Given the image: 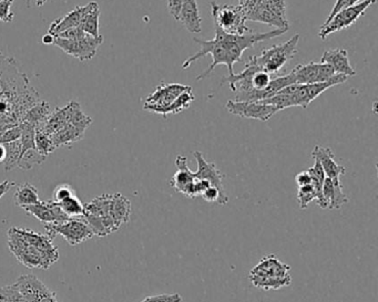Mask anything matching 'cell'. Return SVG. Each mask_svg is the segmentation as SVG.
<instances>
[{"instance_id": "obj_34", "label": "cell", "mask_w": 378, "mask_h": 302, "mask_svg": "<svg viewBox=\"0 0 378 302\" xmlns=\"http://www.w3.org/2000/svg\"><path fill=\"white\" fill-rule=\"evenodd\" d=\"M20 126H22V137H20V142H22V153H25L26 151L31 150V149H36V145H35L36 126L27 122L20 123Z\"/></svg>"}, {"instance_id": "obj_7", "label": "cell", "mask_w": 378, "mask_h": 302, "mask_svg": "<svg viewBox=\"0 0 378 302\" xmlns=\"http://www.w3.org/2000/svg\"><path fill=\"white\" fill-rule=\"evenodd\" d=\"M299 35H295L284 44H277L262 51L260 56L251 57L253 62L270 74H277L296 55Z\"/></svg>"}, {"instance_id": "obj_25", "label": "cell", "mask_w": 378, "mask_h": 302, "mask_svg": "<svg viewBox=\"0 0 378 302\" xmlns=\"http://www.w3.org/2000/svg\"><path fill=\"white\" fill-rule=\"evenodd\" d=\"M85 131L87 130H85V128L67 123L66 126H63L60 131L52 134L50 137H51L52 143L55 145L56 149L61 146H70L76 142L83 140Z\"/></svg>"}, {"instance_id": "obj_38", "label": "cell", "mask_w": 378, "mask_h": 302, "mask_svg": "<svg viewBox=\"0 0 378 302\" xmlns=\"http://www.w3.org/2000/svg\"><path fill=\"white\" fill-rule=\"evenodd\" d=\"M261 3L271 10L273 14L277 15V17H280L282 19H288L285 0H262Z\"/></svg>"}, {"instance_id": "obj_52", "label": "cell", "mask_w": 378, "mask_h": 302, "mask_svg": "<svg viewBox=\"0 0 378 302\" xmlns=\"http://www.w3.org/2000/svg\"><path fill=\"white\" fill-rule=\"evenodd\" d=\"M238 3H240V5H241V3H244V0H238Z\"/></svg>"}, {"instance_id": "obj_17", "label": "cell", "mask_w": 378, "mask_h": 302, "mask_svg": "<svg viewBox=\"0 0 378 302\" xmlns=\"http://www.w3.org/2000/svg\"><path fill=\"white\" fill-rule=\"evenodd\" d=\"M98 5L96 1H90L85 6H77L74 10L70 11L66 16L54 20L48 29V33L55 37L58 33L68 31L72 28L80 27L85 17L94 10V7Z\"/></svg>"}, {"instance_id": "obj_20", "label": "cell", "mask_w": 378, "mask_h": 302, "mask_svg": "<svg viewBox=\"0 0 378 302\" xmlns=\"http://www.w3.org/2000/svg\"><path fill=\"white\" fill-rule=\"evenodd\" d=\"M321 62L327 63V65L331 66L336 74H343V76H347V78L356 74V71L354 70L353 67L350 63L347 50H327L322 56Z\"/></svg>"}, {"instance_id": "obj_2", "label": "cell", "mask_w": 378, "mask_h": 302, "mask_svg": "<svg viewBox=\"0 0 378 302\" xmlns=\"http://www.w3.org/2000/svg\"><path fill=\"white\" fill-rule=\"evenodd\" d=\"M38 101V92L19 70L16 59L0 51V136L20 124L27 110Z\"/></svg>"}, {"instance_id": "obj_43", "label": "cell", "mask_w": 378, "mask_h": 302, "mask_svg": "<svg viewBox=\"0 0 378 302\" xmlns=\"http://www.w3.org/2000/svg\"><path fill=\"white\" fill-rule=\"evenodd\" d=\"M87 33H83V29L80 27L72 28L68 31H63V33L56 35V38L67 39V40H77V39L83 38Z\"/></svg>"}, {"instance_id": "obj_23", "label": "cell", "mask_w": 378, "mask_h": 302, "mask_svg": "<svg viewBox=\"0 0 378 302\" xmlns=\"http://www.w3.org/2000/svg\"><path fill=\"white\" fill-rule=\"evenodd\" d=\"M323 196L327 204V210H340L343 205L347 204L348 197L343 193L340 181L325 178L323 185Z\"/></svg>"}, {"instance_id": "obj_51", "label": "cell", "mask_w": 378, "mask_h": 302, "mask_svg": "<svg viewBox=\"0 0 378 302\" xmlns=\"http://www.w3.org/2000/svg\"><path fill=\"white\" fill-rule=\"evenodd\" d=\"M47 1L48 0H35L37 7H42Z\"/></svg>"}, {"instance_id": "obj_4", "label": "cell", "mask_w": 378, "mask_h": 302, "mask_svg": "<svg viewBox=\"0 0 378 302\" xmlns=\"http://www.w3.org/2000/svg\"><path fill=\"white\" fill-rule=\"evenodd\" d=\"M347 79V76L336 74L329 81L321 82V83H313V85H296L295 83L279 91L274 97L261 102L277 106L280 111L292 106H301L305 109L312 103L313 101L321 96L322 93L329 90V87L344 83Z\"/></svg>"}, {"instance_id": "obj_31", "label": "cell", "mask_w": 378, "mask_h": 302, "mask_svg": "<svg viewBox=\"0 0 378 302\" xmlns=\"http://www.w3.org/2000/svg\"><path fill=\"white\" fill-rule=\"evenodd\" d=\"M58 204L60 205L61 210L69 218L83 217L85 206H83L81 201L78 199L77 195H72L68 199H63Z\"/></svg>"}, {"instance_id": "obj_15", "label": "cell", "mask_w": 378, "mask_h": 302, "mask_svg": "<svg viewBox=\"0 0 378 302\" xmlns=\"http://www.w3.org/2000/svg\"><path fill=\"white\" fill-rule=\"evenodd\" d=\"M28 302H58L56 292H51L36 276L24 275L15 283Z\"/></svg>"}, {"instance_id": "obj_14", "label": "cell", "mask_w": 378, "mask_h": 302, "mask_svg": "<svg viewBox=\"0 0 378 302\" xmlns=\"http://www.w3.org/2000/svg\"><path fill=\"white\" fill-rule=\"evenodd\" d=\"M293 74L296 85H313L329 81L336 76L335 71L327 63L310 62L299 65L290 72Z\"/></svg>"}, {"instance_id": "obj_39", "label": "cell", "mask_w": 378, "mask_h": 302, "mask_svg": "<svg viewBox=\"0 0 378 302\" xmlns=\"http://www.w3.org/2000/svg\"><path fill=\"white\" fill-rule=\"evenodd\" d=\"M76 195L74 188L68 184H60L55 188V191L52 193V201L56 203H60L63 199H68V197Z\"/></svg>"}, {"instance_id": "obj_42", "label": "cell", "mask_w": 378, "mask_h": 302, "mask_svg": "<svg viewBox=\"0 0 378 302\" xmlns=\"http://www.w3.org/2000/svg\"><path fill=\"white\" fill-rule=\"evenodd\" d=\"M141 302H182V297L179 294H163L149 296Z\"/></svg>"}, {"instance_id": "obj_12", "label": "cell", "mask_w": 378, "mask_h": 302, "mask_svg": "<svg viewBox=\"0 0 378 302\" xmlns=\"http://www.w3.org/2000/svg\"><path fill=\"white\" fill-rule=\"evenodd\" d=\"M225 109L228 110L231 115L236 117L258 120L261 122L269 121L273 115L280 111L277 106L263 103L261 101L230 100L225 104Z\"/></svg>"}, {"instance_id": "obj_21", "label": "cell", "mask_w": 378, "mask_h": 302, "mask_svg": "<svg viewBox=\"0 0 378 302\" xmlns=\"http://www.w3.org/2000/svg\"><path fill=\"white\" fill-rule=\"evenodd\" d=\"M176 165L178 167V171L171 178L170 186L173 188V191L184 195L192 183L195 182V178L193 176V171L188 167V160L186 156H176Z\"/></svg>"}, {"instance_id": "obj_10", "label": "cell", "mask_w": 378, "mask_h": 302, "mask_svg": "<svg viewBox=\"0 0 378 302\" xmlns=\"http://www.w3.org/2000/svg\"><path fill=\"white\" fill-rule=\"evenodd\" d=\"M375 3L376 0H362V1L357 3L356 5L342 9L331 18V22L322 26L321 29L318 31V37L322 40H325L331 33H337V31L350 27L359 20V17L364 14L368 7Z\"/></svg>"}, {"instance_id": "obj_32", "label": "cell", "mask_w": 378, "mask_h": 302, "mask_svg": "<svg viewBox=\"0 0 378 302\" xmlns=\"http://www.w3.org/2000/svg\"><path fill=\"white\" fill-rule=\"evenodd\" d=\"M46 158H47L38 153L36 149H31V150H28L25 153H22L17 167H19L20 169H24V171H29L33 167L44 163L46 161Z\"/></svg>"}, {"instance_id": "obj_45", "label": "cell", "mask_w": 378, "mask_h": 302, "mask_svg": "<svg viewBox=\"0 0 378 302\" xmlns=\"http://www.w3.org/2000/svg\"><path fill=\"white\" fill-rule=\"evenodd\" d=\"M201 197H202L204 201H208V203H219L220 205L224 206L222 196H221L219 190H217V187H214V186H210V187L202 194V196Z\"/></svg>"}, {"instance_id": "obj_29", "label": "cell", "mask_w": 378, "mask_h": 302, "mask_svg": "<svg viewBox=\"0 0 378 302\" xmlns=\"http://www.w3.org/2000/svg\"><path fill=\"white\" fill-rule=\"evenodd\" d=\"M195 100V94H193V89H192L191 87L190 89H188V90L182 92L176 100L173 101L170 106L165 108V109L162 111L161 115H163V117L167 119V117L169 115H178V113L183 111V110L189 109L192 102Z\"/></svg>"}, {"instance_id": "obj_36", "label": "cell", "mask_w": 378, "mask_h": 302, "mask_svg": "<svg viewBox=\"0 0 378 302\" xmlns=\"http://www.w3.org/2000/svg\"><path fill=\"white\" fill-rule=\"evenodd\" d=\"M297 199H299V207L302 210H305L313 201H316V194L313 186L305 185L299 187Z\"/></svg>"}, {"instance_id": "obj_5", "label": "cell", "mask_w": 378, "mask_h": 302, "mask_svg": "<svg viewBox=\"0 0 378 302\" xmlns=\"http://www.w3.org/2000/svg\"><path fill=\"white\" fill-rule=\"evenodd\" d=\"M290 267L281 262L274 255L261 259L258 264L249 271V281L255 288L262 290H277L290 286L292 277Z\"/></svg>"}, {"instance_id": "obj_27", "label": "cell", "mask_w": 378, "mask_h": 302, "mask_svg": "<svg viewBox=\"0 0 378 302\" xmlns=\"http://www.w3.org/2000/svg\"><path fill=\"white\" fill-rule=\"evenodd\" d=\"M50 113V106L46 101H38L33 104L31 109H28L25 115L22 117V122L31 123L36 128H42L46 121L48 120Z\"/></svg>"}, {"instance_id": "obj_46", "label": "cell", "mask_w": 378, "mask_h": 302, "mask_svg": "<svg viewBox=\"0 0 378 302\" xmlns=\"http://www.w3.org/2000/svg\"><path fill=\"white\" fill-rule=\"evenodd\" d=\"M182 3H183V0H167L169 12L178 22L179 16H180V12H181Z\"/></svg>"}, {"instance_id": "obj_11", "label": "cell", "mask_w": 378, "mask_h": 302, "mask_svg": "<svg viewBox=\"0 0 378 302\" xmlns=\"http://www.w3.org/2000/svg\"><path fill=\"white\" fill-rule=\"evenodd\" d=\"M102 44H104V37L101 35L97 38L87 35L83 38L77 39V40H67V39L55 37L52 44L60 48L67 55L76 58L81 62H85V61L94 59V56L97 55V50Z\"/></svg>"}, {"instance_id": "obj_26", "label": "cell", "mask_w": 378, "mask_h": 302, "mask_svg": "<svg viewBox=\"0 0 378 302\" xmlns=\"http://www.w3.org/2000/svg\"><path fill=\"white\" fill-rule=\"evenodd\" d=\"M314 161H315V163H314L312 167L307 169V173L310 174L311 180H312L311 185L313 186L314 191H315L318 204L323 210H327V201H325L323 196L324 181H325L327 176H325L323 167H322L321 163L318 162V160L314 158Z\"/></svg>"}, {"instance_id": "obj_13", "label": "cell", "mask_w": 378, "mask_h": 302, "mask_svg": "<svg viewBox=\"0 0 378 302\" xmlns=\"http://www.w3.org/2000/svg\"><path fill=\"white\" fill-rule=\"evenodd\" d=\"M190 85L179 83H162L156 87L154 92L145 99L143 109L156 115H161L162 111L172 103L182 92L190 89Z\"/></svg>"}, {"instance_id": "obj_49", "label": "cell", "mask_w": 378, "mask_h": 302, "mask_svg": "<svg viewBox=\"0 0 378 302\" xmlns=\"http://www.w3.org/2000/svg\"><path fill=\"white\" fill-rule=\"evenodd\" d=\"M54 39H55V37H54V35L47 33V35H44V37H42V44H54Z\"/></svg>"}, {"instance_id": "obj_30", "label": "cell", "mask_w": 378, "mask_h": 302, "mask_svg": "<svg viewBox=\"0 0 378 302\" xmlns=\"http://www.w3.org/2000/svg\"><path fill=\"white\" fill-rule=\"evenodd\" d=\"M3 145H5L6 149L3 169H5V171H10L16 169L20 156H22V142H20V140H17V141L9 142V143H3Z\"/></svg>"}, {"instance_id": "obj_44", "label": "cell", "mask_w": 378, "mask_h": 302, "mask_svg": "<svg viewBox=\"0 0 378 302\" xmlns=\"http://www.w3.org/2000/svg\"><path fill=\"white\" fill-rule=\"evenodd\" d=\"M359 1H361V0H337L334 7L331 9V14L329 15L327 19L324 22V25L327 24V22H331V18H333L338 11L342 10V9L344 8H347V7H351V6L356 5Z\"/></svg>"}, {"instance_id": "obj_1", "label": "cell", "mask_w": 378, "mask_h": 302, "mask_svg": "<svg viewBox=\"0 0 378 302\" xmlns=\"http://www.w3.org/2000/svg\"><path fill=\"white\" fill-rule=\"evenodd\" d=\"M288 31V29H274L269 33H247L244 35H231L224 33L220 28L215 27V37L212 40H202L195 38V44H200L201 50L195 55L188 58L187 60L182 63V69L189 68L192 63L199 60L201 58L210 55L212 57V63L208 66L202 74L197 76V81H201L208 78L213 72L215 67L219 65H225L228 67V76L234 74L233 67L236 62L241 61L242 55L245 50L249 49L261 41L270 40V39L280 37L283 33Z\"/></svg>"}, {"instance_id": "obj_41", "label": "cell", "mask_w": 378, "mask_h": 302, "mask_svg": "<svg viewBox=\"0 0 378 302\" xmlns=\"http://www.w3.org/2000/svg\"><path fill=\"white\" fill-rule=\"evenodd\" d=\"M22 137V126L20 124L18 126H13V128L6 130L1 136H0V143H9V142L17 141Z\"/></svg>"}, {"instance_id": "obj_24", "label": "cell", "mask_w": 378, "mask_h": 302, "mask_svg": "<svg viewBox=\"0 0 378 302\" xmlns=\"http://www.w3.org/2000/svg\"><path fill=\"white\" fill-rule=\"evenodd\" d=\"M247 20L262 22V24L274 27L275 29H290V22L288 19H282L280 17H277L262 3H260L251 14L247 15Z\"/></svg>"}, {"instance_id": "obj_37", "label": "cell", "mask_w": 378, "mask_h": 302, "mask_svg": "<svg viewBox=\"0 0 378 302\" xmlns=\"http://www.w3.org/2000/svg\"><path fill=\"white\" fill-rule=\"evenodd\" d=\"M0 298L6 302H28L15 285L0 288Z\"/></svg>"}, {"instance_id": "obj_47", "label": "cell", "mask_w": 378, "mask_h": 302, "mask_svg": "<svg viewBox=\"0 0 378 302\" xmlns=\"http://www.w3.org/2000/svg\"><path fill=\"white\" fill-rule=\"evenodd\" d=\"M295 182L296 184H297V186L301 187V186L311 185V182H312V180H311L310 174L307 173V171H301V173L296 175Z\"/></svg>"}, {"instance_id": "obj_19", "label": "cell", "mask_w": 378, "mask_h": 302, "mask_svg": "<svg viewBox=\"0 0 378 302\" xmlns=\"http://www.w3.org/2000/svg\"><path fill=\"white\" fill-rule=\"evenodd\" d=\"M312 158L318 160L323 167L325 176L331 181H340V175L346 173V169L335 161V156L329 147L316 145L312 152Z\"/></svg>"}, {"instance_id": "obj_16", "label": "cell", "mask_w": 378, "mask_h": 302, "mask_svg": "<svg viewBox=\"0 0 378 302\" xmlns=\"http://www.w3.org/2000/svg\"><path fill=\"white\" fill-rule=\"evenodd\" d=\"M193 156H195L197 163V171H193V176H195V180L208 181L211 186H214V187L219 190L220 194L222 196L223 204L228 205L230 199L225 193L224 186H223L224 174H222L221 171L215 167V164L208 163L200 151H195Z\"/></svg>"}, {"instance_id": "obj_35", "label": "cell", "mask_w": 378, "mask_h": 302, "mask_svg": "<svg viewBox=\"0 0 378 302\" xmlns=\"http://www.w3.org/2000/svg\"><path fill=\"white\" fill-rule=\"evenodd\" d=\"M35 145H36V150L38 151V153H40L42 156H46V158L56 150V146L52 143L50 135L44 133L40 128H36Z\"/></svg>"}, {"instance_id": "obj_8", "label": "cell", "mask_w": 378, "mask_h": 302, "mask_svg": "<svg viewBox=\"0 0 378 302\" xmlns=\"http://www.w3.org/2000/svg\"><path fill=\"white\" fill-rule=\"evenodd\" d=\"M212 17L215 27L231 35H244L251 33V29L245 25L247 16L241 6L219 5L215 1L211 3Z\"/></svg>"}, {"instance_id": "obj_48", "label": "cell", "mask_w": 378, "mask_h": 302, "mask_svg": "<svg viewBox=\"0 0 378 302\" xmlns=\"http://www.w3.org/2000/svg\"><path fill=\"white\" fill-rule=\"evenodd\" d=\"M14 185L15 183L10 182V181H3L0 183V199L5 196L6 194L8 193L9 190Z\"/></svg>"}, {"instance_id": "obj_40", "label": "cell", "mask_w": 378, "mask_h": 302, "mask_svg": "<svg viewBox=\"0 0 378 302\" xmlns=\"http://www.w3.org/2000/svg\"><path fill=\"white\" fill-rule=\"evenodd\" d=\"M15 0H0V22H9L14 20V12L11 11V6Z\"/></svg>"}, {"instance_id": "obj_50", "label": "cell", "mask_w": 378, "mask_h": 302, "mask_svg": "<svg viewBox=\"0 0 378 302\" xmlns=\"http://www.w3.org/2000/svg\"><path fill=\"white\" fill-rule=\"evenodd\" d=\"M6 158V149L3 143H0V164H3Z\"/></svg>"}, {"instance_id": "obj_28", "label": "cell", "mask_w": 378, "mask_h": 302, "mask_svg": "<svg viewBox=\"0 0 378 302\" xmlns=\"http://www.w3.org/2000/svg\"><path fill=\"white\" fill-rule=\"evenodd\" d=\"M14 201L16 206L24 208V207L37 204L40 201V199H39L36 187L31 185V183L25 182L18 185L14 195Z\"/></svg>"}, {"instance_id": "obj_18", "label": "cell", "mask_w": 378, "mask_h": 302, "mask_svg": "<svg viewBox=\"0 0 378 302\" xmlns=\"http://www.w3.org/2000/svg\"><path fill=\"white\" fill-rule=\"evenodd\" d=\"M28 214H31L33 217L37 218L42 224L59 223V221H66L68 216L61 210L60 205L56 201H39L37 204L31 205V206L24 207Z\"/></svg>"}, {"instance_id": "obj_6", "label": "cell", "mask_w": 378, "mask_h": 302, "mask_svg": "<svg viewBox=\"0 0 378 302\" xmlns=\"http://www.w3.org/2000/svg\"><path fill=\"white\" fill-rule=\"evenodd\" d=\"M113 194H104L83 204V219L88 224L94 236L106 237L118 232L113 218Z\"/></svg>"}, {"instance_id": "obj_33", "label": "cell", "mask_w": 378, "mask_h": 302, "mask_svg": "<svg viewBox=\"0 0 378 302\" xmlns=\"http://www.w3.org/2000/svg\"><path fill=\"white\" fill-rule=\"evenodd\" d=\"M99 18H100V7L97 5L94 10L85 17V19L81 22L80 28L83 29V33L97 38L100 35V33H99Z\"/></svg>"}, {"instance_id": "obj_3", "label": "cell", "mask_w": 378, "mask_h": 302, "mask_svg": "<svg viewBox=\"0 0 378 302\" xmlns=\"http://www.w3.org/2000/svg\"><path fill=\"white\" fill-rule=\"evenodd\" d=\"M46 234L31 229L8 230V247L18 262L28 268L47 270L59 259V249Z\"/></svg>"}, {"instance_id": "obj_22", "label": "cell", "mask_w": 378, "mask_h": 302, "mask_svg": "<svg viewBox=\"0 0 378 302\" xmlns=\"http://www.w3.org/2000/svg\"><path fill=\"white\" fill-rule=\"evenodd\" d=\"M179 22H181L190 33H201L202 18H201L200 11L197 7V0H183L181 12L179 16Z\"/></svg>"}, {"instance_id": "obj_9", "label": "cell", "mask_w": 378, "mask_h": 302, "mask_svg": "<svg viewBox=\"0 0 378 302\" xmlns=\"http://www.w3.org/2000/svg\"><path fill=\"white\" fill-rule=\"evenodd\" d=\"M44 229L50 240H54L60 235L70 246L79 245L94 236L88 224L81 217L68 218L59 223L44 224Z\"/></svg>"}]
</instances>
